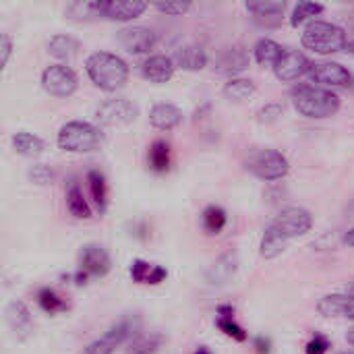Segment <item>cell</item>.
I'll return each mask as SVG.
<instances>
[{
  "mask_svg": "<svg viewBox=\"0 0 354 354\" xmlns=\"http://www.w3.org/2000/svg\"><path fill=\"white\" fill-rule=\"evenodd\" d=\"M313 226V216L303 207H288L266 228L261 239V257L276 259L292 239L307 234Z\"/></svg>",
  "mask_w": 354,
  "mask_h": 354,
  "instance_id": "cell-1",
  "label": "cell"
},
{
  "mask_svg": "<svg viewBox=\"0 0 354 354\" xmlns=\"http://www.w3.org/2000/svg\"><path fill=\"white\" fill-rule=\"evenodd\" d=\"M85 71L91 79V83L104 91H116L127 83L129 66L127 62L110 52H95L87 58Z\"/></svg>",
  "mask_w": 354,
  "mask_h": 354,
  "instance_id": "cell-2",
  "label": "cell"
},
{
  "mask_svg": "<svg viewBox=\"0 0 354 354\" xmlns=\"http://www.w3.org/2000/svg\"><path fill=\"white\" fill-rule=\"evenodd\" d=\"M292 104L307 118H330L340 110V97L326 87L299 85L292 91Z\"/></svg>",
  "mask_w": 354,
  "mask_h": 354,
  "instance_id": "cell-3",
  "label": "cell"
},
{
  "mask_svg": "<svg viewBox=\"0 0 354 354\" xmlns=\"http://www.w3.org/2000/svg\"><path fill=\"white\" fill-rule=\"evenodd\" d=\"M301 41L317 54H336L346 50V31L328 21H313L305 27Z\"/></svg>",
  "mask_w": 354,
  "mask_h": 354,
  "instance_id": "cell-4",
  "label": "cell"
},
{
  "mask_svg": "<svg viewBox=\"0 0 354 354\" xmlns=\"http://www.w3.org/2000/svg\"><path fill=\"white\" fill-rule=\"evenodd\" d=\"M104 143L102 131L83 120H71L58 131V147L71 153H89L100 149Z\"/></svg>",
  "mask_w": 354,
  "mask_h": 354,
  "instance_id": "cell-5",
  "label": "cell"
},
{
  "mask_svg": "<svg viewBox=\"0 0 354 354\" xmlns=\"http://www.w3.org/2000/svg\"><path fill=\"white\" fill-rule=\"evenodd\" d=\"M247 170L261 180H280L288 174V160L276 149H259L247 160Z\"/></svg>",
  "mask_w": 354,
  "mask_h": 354,
  "instance_id": "cell-6",
  "label": "cell"
},
{
  "mask_svg": "<svg viewBox=\"0 0 354 354\" xmlns=\"http://www.w3.org/2000/svg\"><path fill=\"white\" fill-rule=\"evenodd\" d=\"M77 75L66 64H50L41 73V87L54 97H68L77 91Z\"/></svg>",
  "mask_w": 354,
  "mask_h": 354,
  "instance_id": "cell-7",
  "label": "cell"
},
{
  "mask_svg": "<svg viewBox=\"0 0 354 354\" xmlns=\"http://www.w3.org/2000/svg\"><path fill=\"white\" fill-rule=\"evenodd\" d=\"M110 266L112 261L100 245H87L79 255V270L75 280L77 284H85L89 278H102L110 272Z\"/></svg>",
  "mask_w": 354,
  "mask_h": 354,
  "instance_id": "cell-8",
  "label": "cell"
},
{
  "mask_svg": "<svg viewBox=\"0 0 354 354\" xmlns=\"http://www.w3.org/2000/svg\"><path fill=\"white\" fill-rule=\"evenodd\" d=\"M95 118L104 127H124L137 118V106L127 97L108 100L97 108Z\"/></svg>",
  "mask_w": 354,
  "mask_h": 354,
  "instance_id": "cell-9",
  "label": "cell"
},
{
  "mask_svg": "<svg viewBox=\"0 0 354 354\" xmlns=\"http://www.w3.org/2000/svg\"><path fill=\"white\" fill-rule=\"evenodd\" d=\"M135 322L133 319H124L116 326H112L104 336H100L97 340H93L91 344H87V348L83 351V354H114V351L127 342L133 332H135Z\"/></svg>",
  "mask_w": 354,
  "mask_h": 354,
  "instance_id": "cell-10",
  "label": "cell"
},
{
  "mask_svg": "<svg viewBox=\"0 0 354 354\" xmlns=\"http://www.w3.org/2000/svg\"><path fill=\"white\" fill-rule=\"evenodd\" d=\"M309 77L326 87H348L353 83L351 71L340 62H311Z\"/></svg>",
  "mask_w": 354,
  "mask_h": 354,
  "instance_id": "cell-11",
  "label": "cell"
},
{
  "mask_svg": "<svg viewBox=\"0 0 354 354\" xmlns=\"http://www.w3.org/2000/svg\"><path fill=\"white\" fill-rule=\"evenodd\" d=\"M147 2L141 0H97L100 15L110 21H133L147 10Z\"/></svg>",
  "mask_w": 354,
  "mask_h": 354,
  "instance_id": "cell-12",
  "label": "cell"
},
{
  "mask_svg": "<svg viewBox=\"0 0 354 354\" xmlns=\"http://www.w3.org/2000/svg\"><path fill=\"white\" fill-rule=\"evenodd\" d=\"M284 2L278 0H259V2H247V10L253 15V23L263 29H276L282 25L284 19Z\"/></svg>",
  "mask_w": 354,
  "mask_h": 354,
  "instance_id": "cell-13",
  "label": "cell"
},
{
  "mask_svg": "<svg viewBox=\"0 0 354 354\" xmlns=\"http://www.w3.org/2000/svg\"><path fill=\"white\" fill-rule=\"evenodd\" d=\"M309 68H311V62L303 52L288 50L282 54V58L274 66V73L280 81H297L299 77L307 75Z\"/></svg>",
  "mask_w": 354,
  "mask_h": 354,
  "instance_id": "cell-14",
  "label": "cell"
},
{
  "mask_svg": "<svg viewBox=\"0 0 354 354\" xmlns=\"http://www.w3.org/2000/svg\"><path fill=\"white\" fill-rule=\"evenodd\" d=\"M118 41L131 54H145L156 46V33L147 27H124L118 33Z\"/></svg>",
  "mask_w": 354,
  "mask_h": 354,
  "instance_id": "cell-15",
  "label": "cell"
},
{
  "mask_svg": "<svg viewBox=\"0 0 354 354\" xmlns=\"http://www.w3.org/2000/svg\"><path fill=\"white\" fill-rule=\"evenodd\" d=\"M174 68H176V64H174L172 58H168V56H164V54H156V56H149V58L141 64V75H143L147 81L162 85V83H168V81L172 79Z\"/></svg>",
  "mask_w": 354,
  "mask_h": 354,
  "instance_id": "cell-16",
  "label": "cell"
},
{
  "mask_svg": "<svg viewBox=\"0 0 354 354\" xmlns=\"http://www.w3.org/2000/svg\"><path fill=\"white\" fill-rule=\"evenodd\" d=\"M247 66H249V54L243 48L232 46V48H224L216 56L214 68L222 75H236V73H243Z\"/></svg>",
  "mask_w": 354,
  "mask_h": 354,
  "instance_id": "cell-17",
  "label": "cell"
},
{
  "mask_svg": "<svg viewBox=\"0 0 354 354\" xmlns=\"http://www.w3.org/2000/svg\"><path fill=\"white\" fill-rule=\"evenodd\" d=\"M149 122L158 131H172L183 122V112L174 104H156L149 110Z\"/></svg>",
  "mask_w": 354,
  "mask_h": 354,
  "instance_id": "cell-18",
  "label": "cell"
},
{
  "mask_svg": "<svg viewBox=\"0 0 354 354\" xmlns=\"http://www.w3.org/2000/svg\"><path fill=\"white\" fill-rule=\"evenodd\" d=\"M166 270L160 268V266H153V263H147L143 259H135L131 263V278L137 282V284H151V286H158L166 280Z\"/></svg>",
  "mask_w": 354,
  "mask_h": 354,
  "instance_id": "cell-19",
  "label": "cell"
},
{
  "mask_svg": "<svg viewBox=\"0 0 354 354\" xmlns=\"http://www.w3.org/2000/svg\"><path fill=\"white\" fill-rule=\"evenodd\" d=\"M6 322H8L10 330L15 334H19L21 338L29 336L31 330H33L31 313H29V309L23 303H10L8 305V309H6Z\"/></svg>",
  "mask_w": 354,
  "mask_h": 354,
  "instance_id": "cell-20",
  "label": "cell"
},
{
  "mask_svg": "<svg viewBox=\"0 0 354 354\" xmlns=\"http://www.w3.org/2000/svg\"><path fill=\"white\" fill-rule=\"evenodd\" d=\"M172 60L176 66H180L185 71H201L207 64V54L199 46H185V48L176 50Z\"/></svg>",
  "mask_w": 354,
  "mask_h": 354,
  "instance_id": "cell-21",
  "label": "cell"
},
{
  "mask_svg": "<svg viewBox=\"0 0 354 354\" xmlns=\"http://www.w3.org/2000/svg\"><path fill=\"white\" fill-rule=\"evenodd\" d=\"M216 326L232 340L236 342H245L247 340V332L234 322V309L230 305H220L218 307V319H216Z\"/></svg>",
  "mask_w": 354,
  "mask_h": 354,
  "instance_id": "cell-22",
  "label": "cell"
},
{
  "mask_svg": "<svg viewBox=\"0 0 354 354\" xmlns=\"http://www.w3.org/2000/svg\"><path fill=\"white\" fill-rule=\"evenodd\" d=\"M236 272V259L232 255H222L209 270H207V276L205 280L212 284V286H220V284H226Z\"/></svg>",
  "mask_w": 354,
  "mask_h": 354,
  "instance_id": "cell-23",
  "label": "cell"
},
{
  "mask_svg": "<svg viewBox=\"0 0 354 354\" xmlns=\"http://www.w3.org/2000/svg\"><path fill=\"white\" fill-rule=\"evenodd\" d=\"M255 60L261 64V66H276L278 64V60L282 58V54H284V48L278 44V41H274V39H270V37H263V39H259L257 44H255Z\"/></svg>",
  "mask_w": 354,
  "mask_h": 354,
  "instance_id": "cell-24",
  "label": "cell"
},
{
  "mask_svg": "<svg viewBox=\"0 0 354 354\" xmlns=\"http://www.w3.org/2000/svg\"><path fill=\"white\" fill-rule=\"evenodd\" d=\"M147 164L153 172L164 174L170 168V145L162 139L153 141L147 151Z\"/></svg>",
  "mask_w": 354,
  "mask_h": 354,
  "instance_id": "cell-25",
  "label": "cell"
},
{
  "mask_svg": "<svg viewBox=\"0 0 354 354\" xmlns=\"http://www.w3.org/2000/svg\"><path fill=\"white\" fill-rule=\"evenodd\" d=\"M79 41L71 35H54L48 41V54L58 58V60H68L77 54Z\"/></svg>",
  "mask_w": 354,
  "mask_h": 354,
  "instance_id": "cell-26",
  "label": "cell"
},
{
  "mask_svg": "<svg viewBox=\"0 0 354 354\" xmlns=\"http://www.w3.org/2000/svg\"><path fill=\"white\" fill-rule=\"evenodd\" d=\"M12 147H15L17 153L27 156V158H33V156H39L44 151V141L37 135H33V133L21 131V133H17L12 137Z\"/></svg>",
  "mask_w": 354,
  "mask_h": 354,
  "instance_id": "cell-27",
  "label": "cell"
},
{
  "mask_svg": "<svg viewBox=\"0 0 354 354\" xmlns=\"http://www.w3.org/2000/svg\"><path fill=\"white\" fill-rule=\"evenodd\" d=\"M66 209L75 218H81V220L91 218V209H89V205H87V201L83 197V191L79 189L77 183H73L68 187V191H66Z\"/></svg>",
  "mask_w": 354,
  "mask_h": 354,
  "instance_id": "cell-28",
  "label": "cell"
},
{
  "mask_svg": "<svg viewBox=\"0 0 354 354\" xmlns=\"http://www.w3.org/2000/svg\"><path fill=\"white\" fill-rule=\"evenodd\" d=\"M87 185H89V191H91L95 205L100 207V212H104L108 207V185H106L104 174L100 170H89L87 172Z\"/></svg>",
  "mask_w": 354,
  "mask_h": 354,
  "instance_id": "cell-29",
  "label": "cell"
},
{
  "mask_svg": "<svg viewBox=\"0 0 354 354\" xmlns=\"http://www.w3.org/2000/svg\"><path fill=\"white\" fill-rule=\"evenodd\" d=\"M255 93V83L251 79H243V77H236V79H230L226 85H224V95L232 102H245L249 100L251 95Z\"/></svg>",
  "mask_w": 354,
  "mask_h": 354,
  "instance_id": "cell-30",
  "label": "cell"
},
{
  "mask_svg": "<svg viewBox=\"0 0 354 354\" xmlns=\"http://www.w3.org/2000/svg\"><path fill=\"white\" fill-rule=\"evenodd\" d=\"M64 15L73 21H93L100 15V8H97V0H91V2H71L66 4L64 8Z\"/></svg>",
  "mask_w": 354,
  "mask_h": 354,
  "instance_id": "cell-31",
  "label": "cell"
},
{
  "mask_svg": "<svg viewBox=\"0 0 354 354\" xmlns=\"http://www.w3.org/2000/svg\"><path fill=\"white\" fill-rule=\"evenodd\" d=\"M201 222H203V228L207 234H220L228 222V216L220 205H209V207H205Z\"/></svg>",
  "mask_w": 354,
  "mask_h": 354,
  "instance_id": "cell-32",
  "label": "cell"
},
{
  "mask_svg": "<svg viewBox=\"0 0 354 354\" xmlns=\"http://www.w3.org/2000/svg\"><path fill=\"white\" fill-rule=\"evenodd\" d=\"M37 303H39V307L46 311V313H60V311H66L68 309V305H66V301L60 297V295H56L52 288H44V290H39L37 292Z\"/></svg>",
  "mask_w": 354,
  "mask_h": 354,
  "instance_id": "cell-33",
  "label": "cell"
},
{
  "mask_svg": "<svg viewBox=\"0 0 354 354\" xmlns=\"http://www.w3.org/2000/svg\"><path fill=\"white\" fill-rule=\"evenodd\" d=\"M322 12H324V4H317V2H299L295 6V12H292L290 23L297 27V25H301V23H305V21L322 15Z\"/></svg>",
  "mask_w": 354,
  "mask_h": 354,
  "instance_id": "cell-34",
  "label": "cell"
},
{
  "mask_svg": "<svg viewBox=\"0 0 354 354\" xmlns=\"http://www.w3.org/2000/svg\"><path fill=\"white\" fill-rule=\"evenodd\" d=\"M162 342H164V338L160 336V334H153V336H149V338H143V340H137L127 354H156L158 353V348L162 346Z\"/></svg>",
  "mask_w": 354,
  "mask_h": 354,
  "instance_id": "cell-35",
  "label": "cell"
},
{
  "mask_svg": "<svg viewBox=\"0 0 354 354\" xmlns=\"http://www.w3.org/2000/svg\"><path fill=\"white\" fill-rule=\"evenodd\" d=\"M52 178H54V174L46 164H37L29 170V180L35 185H48V183H52Z\"/></svg>",
  "mask_w": 354,
  "mask_h": 354,
  "instance_id": "cell-36",
  "label": "cell"
},
{
  "mask_svg": "<svg viewBox=\"0 0 354 354\" xmlns=\"http://www.w3.org/2000/svg\"><path fill=\"white\" fill-rule=\"evenodd\" d=\"M153 8L164 15H183L191 8V4L189 2H156Z\"/></svg>",
  "mask_w": 354,
  "mask_h": 354,
  "instance_id": "cell-37",
  "label": "cell"
},
{
  "mask_svg": "<svg viewBox=\"0 0 354 354\" xmlns=\"http://www.w3.org/2000/svg\"><path fill=\"white\" fill-rule=\"evenodd\" d=\"M282 112H284V108H282V104H266L261 110H259V120L261 122H274V120H278L280 116H282Z\"/></svg>",
  "mask_w": 354,
  "mask_h": 354,
  "instance_id": "cell-38",
  "label": "cell"
},
{
  "mask_svg": "<svg viewBox=\"0 0 354 354\" xmlns=\"http://www.w3.org/2000/svg\"><path fill=\"white\" fill-rule=\"evenodd\" d=\"M328 348H330V340L326 336H322V334H315L309 340V344L305 348V354H326Z\"/></svg>",
  "mask_w": 354,
  "mask_h": 354,
  "instance_id": "cell-39",
  "label": "cell"
},
{
  "mask_svg": "<svg viewBox=\"0 0 354 354\" xmlns=\"http://www.w3.org/2000/svg\"><path fill=\"white\" fill-rule=\"evenodd\" d=\"M0 44H2V66H6V64H8V58H10V52H12V41H10V37L4 33V35L0 37Z\"/></svg>",
  "mask_w": 354,
  "mask_h": 354,
  "instance_id": "cell-40",
  "label": "cell"
},
{
  "mask_svg": "<svg viewBox=\"0 0 354 354\" xmlns=\"http://www.w3.org/2000/svg\"><path fill=\"white\" fill-rule=\"evenodd\" d=\"M342 317H346V319H354V297H351V295H346V299H344Z\"/></svg>",
  "mask_w": 354,
  "mask_h": 354,
  "instance_id": "cell-41",
  "label": "cell"
},
{
  "mask_svg": "<svg viewBox=\"0 0 354 354\" xmlns=\"http://www.w3.org/2000/svg\"><path fill=\"white\" fill-rule=\"evenodd\" d=\"M270 348H272V342H270L268 338L259 336V338L255 340V351L259 354H270Z\"/></svg>",
  "mask_w": 354,
  "mask_h": 354,
  "instance_id": "cell-42",
  "label": "cell"
},
{
  "mask_svg": "<svg viewBox=\"0 0 354 354\" xmlns=\"http://www.w3.org/2000/svg\"><path fill=\"white\" fill-rule=\"evenodd\" d=\"M344 243H346L348 247H354V228L353 230H348V232L344 234Z\"/></svg>",
  "mask_w": 354,
  "mask_h": 354,
  "instance_id": "cell-43",
  "label": "cell"
},
{
  "mask_svg": "<svg viewBox=\"0 0 354 354\" xmlns=\"http://www.w3.org/2000/svg\"><path fill=\"white\" fill-rule=\"evenodd\" d=\"M346 52H348V54H353V56H354V39H353V41H348V44H346Z\"/></svg>",
  "mask_w": 354,
  "mask_h": 354,
  "instance_id": "cell-44",
  "label": "cell"
},
{
  "mask_svg": "<svg viewBox=\"0 0 354 354\" xmlns=\"http://www.w3.org/2000/svg\"><path fill=\"white\" fill-rule=\"evenodd\" d=\"M346 340H348V342H351V344H353V346H354V328H353V330H351V332H348Z\"/></svg>",
  "mask_w": 354,
  "mask_h": 354,
  "instance_id": "cell-45",
  "label": "cell"
},
{
  "mask_svg": "<svg viewBox=\"0 0 354 354\" xmlns=\"http://www.w3.org/2000/svg\"><path fill=\"white\" fill-rule=\"evenodd\" d=\"M348 295H351V297H354V282L351 284V286H348Z\"/></svg>",
  "mask_w": 354,
  "mask_h": 354,
  "instance_id": "cell-46",
  "label": "cell"
},
{
  "mask_svg": "<svg viewBox=\"0 0 354 354\" xmlns=\"http://www.w3.org/2000/svg\"><path fill=\"white\" fill-rule=\"evenodd\" d=\"M195 354H209V353H207L205 348H199V351H197V353H195Z\"/></svg>",
  "mask_w": 354,
  "mask_h": 354,
  "instance_id": "cell-47",
  "label": "cell"
}]
</instances>
